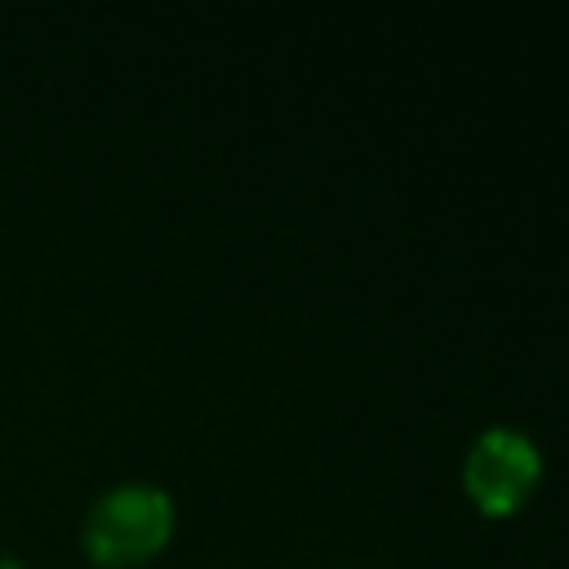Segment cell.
Masks as SVG:
<instances>
[{"instance_id": "3", "label": "cell", "mask_w": 569, "mask_h": 569, "mask_svg": "<svg viewBox=\"0 0 569 569\" xmlns=\"http://www.w3.org/2000/svg\"><path fill=\"white\" fill-rule=\"evenodd\" d=\"M0 569H22V560H18V556H9V551H0Z\"/></svg>"}, {"instance_id": "2", "label": "cell", "mask_w": 569, "mask_h": 569, "mask_svg": "<svg viewBox=\"0 0 569 569\" xmlns=\"http://www.w3.org/2000/svg\"><path fill=\"white\" fill-rule=\"evenodd\" d=\"M533 480H538V449L507 427L485 431L462 462V485L476 498V507L489 516L516 511L533 489Z\"/></svg>"}, {"instance_id": "1", "label": "cell", "mask_w": 569, "mask_h": 569, "mask_svg": "<svg viewBox=\"0 0 569 569\" xmlns=\"http://www.w3.org/2000/svg\"><path fill=\"white\" fill-rule=\"evenodd\" d=\"M173 533V502L164 489L129 480V485H111L107 493L93 498V507L84 511V529L80 542L89 551V560L107 565V569H129L151 560Z\"/></svg>"}]
</instances>
